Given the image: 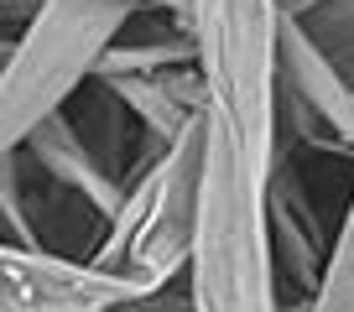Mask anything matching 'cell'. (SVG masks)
Listing matches in <instances>:
<instances>
[{"mask_svg": "<svg viewBox=\"0 0 354 312\" xmlns=\"http://www.w3.org/2000/svg\"><path fill=\"white\" fill-rule=\"evenodd\" d=\"M21 151L42 177H53L57 188H68L73 198H84V208H94L104 219V229L115 224V213H120V203H125V182L115 177V172L100 162V151L84 141L73 110H57L53 120H42L32 135H26Z\"/></svg>", "mask_w": 354, "mask_h": 312, "instance_id": "obj_8", "label": "cell"}, {"mask_svg": "<svg viewBox=\"0 0 354 312\" xmlns=\"http://www.w3.org/2000/svg\"><path fill=\"white\" fill-rule=\"evenodd\" d=\"M42 6L47 0H0V16H6V26H26Z\"/></svg>", "mask_w": 354, "mask_h": 312, "instance_id": "obj_14", "label": "cell"}, {"mask_svg": "<svg viewBox=\"0 0 354 312\" xmlns=\"http://www.w3.org/2000/svg\"><path fill=\"white\" fill-rule=\"evenodd\" d=\"M209 141L271 182L281 151V0H193Z\"/></svg>", "mask_w": 354, "mask_h": 312, "instance_id": "obj_1", "label": "cell"}, {"mask_svg": "<svg viewBox=\"0 0 354 312\" xmlns=\"http://www.w3.org/2000/svg\"><path fill=\"white\" fill-rule=\"evenodd\" d=\"M308 312H354V193L344 203L339 229H333V255H328L323 286L308 302Z\"/></svg>", "mask_w": 354, "mask_h": 312, "instance_id": "obj_11", "label": "cell"}, {"mask_svg": "<svg viewBox=\"0 0 354 312\" xmlns=\"http://www.w3.org/2000/svg\"><path fill=\"white\" fill-rule=\"evenodd\" d=\"M203 167H209V120L193 125L183 141H172L151 167L131 177L120 213L88 260H100L104 271H120L131 281L177 286L188 276L193 245H198Z\"/></svg>", "mask_w": 354, "mask_h": 312, "instance_id": "obj_4", "label": "cell"}, {"mask_svg": "<svg viewBox=\"0 0 354 312\" xmlns=\"http://www.w3.org/2000/svg\"><path fill=\"white\" fill-rule=\"evenodd\" d=\"M302 32L318 42V52L354 84V0H333L323 11L302 16Z\"/></svg>", "mask_w": 354, "mask_h": 312, "instance_id": "obj_12", "label": "cell"}, {"mask_svg": "<svg viewBox=\"0 0 354 312\" xmlns=\"http://www.w3.org/2000/svg\"><path fill=\"white\" fill-rule=\"evenodd\" d=\"M115 312H193V291H188V281H177V286L136 297V302H125V307H115Z\"/></svg>", "mask_w": 354, "mask_h": 312, "instance_id": "obj_13", "label": "cell"}, {"mask_svg": "<svg viewBox=\"0 0 354 312\" xmlns=\"http://www.w3.org/2000/svg\"><path fill=\"white\" fill-rule=\"evenodd\" d=\"M151 291L162 286L104 271L100 260L16 245L0 250V312H115Z\"/></svg>", "mask_w": 354, "mask_h": 312, "instance_id": "obj_6", "label": "cell"}, {"mask_svg": "<svg viewBox=\"0 0 354 312\" xmlns=\"http://www.w3.org/2000/svg\"><path fill=\"white\" fill-rule=\"evenodd\" d=\"M141 6L167 16V21H183V26H188V11H193V0H141Z\"/></svg>", "mask_w": 354, "mask_h": 312, "instance_id": "obj_15", "label": "cell"}, {"mask_svg": "<svg viewBox=\"0 0 354 312\" xmlns=\"http://www.w3.org/2000/svg\"><path fill=\"white\" fill-rule=\"evenodd\" d=\"M141 0H47L42 11L6 42L0 73V146L21 151L42 120L94 84L104 52L141 16Z\"/></svg>", "mask_w": 354, "mask_h": 312, "instance_id": "obj_2", "label": "cell"}, {"mask_svg": "<svg viewBox=\"0 0 354 312\" xmlns=\"http://www.w3.org/2000/svg\"><path fill=\"white\" fill-rule=\"evenodd\" d=\"M281 141L354 162V84L292 16H281Z\"/></svg>", "mask_w": 354, "mask_h": 312, "instance_id": "obj_5", "label": "cell"}, {"mask_svg": "<svg viewBox=\"0 0 354 312\" xmlns=\"http://www.w3.org/2000/svg\"><path fill=\"white\" fill-rule=\"evenodd\" d=\"M277 250L266 229V182L209 141L198 245L188 266L193 312H281Z\"/></svg>", "mask_w": 354, "mask_h": 312, "instance_id": "obj_3", "label": "cell"}, {"mask_svg": "<svg viewBox=\"0 0 354 312\" xmlns=\"http://www.w3.org/2000/svg\"><path fill=\"white\" fill-rule=\"evenodd\" d=\"M125 110L136 115L146 135H156L162 146L183 141L193 125L209 120V89H203V73L198 63L193 68H172V73H156V78H120V84H104Z\"/></svg>", "mask_w": 354, "mask_h": 312, "instance_id": "obj_9", "label": "cell"}, {"mask_svg": "<svg viewBox=\"0 0 354 312\" xmlns=\"http://www.w3.org/2000/svg\"><path fill=\"white\" fill-rule=\"evenodd\" d=\"M198 63V47H193V32L183 21H172L156 37H120V42L104 52L94 84H120V78H156L172 73V68H193Z\"/></svg>", "mask_w": 354, "mask_h": 312, "instance_id": "obj_10", "label": "cell"}, {"mask_svg": "<svg viewBox=\"0 0 354 312\" xmlns=\"http://www.w3.org/2000/svg\"><path fill=\"white\" fill-rule=\"evenodd\" d=\"M266 229H271L277 271L287 276V286L302 302H313L323 286V271H328V255H333V234L323 229L318 203L308 198L297 167H292V141H281L277 172L266 182Z\"/></svg>", "mask_w": 354, "mask_h": 312, "instance_id": "obj_7", "label": "cell"}]
</instances>
